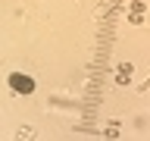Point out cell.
Wrapping results in <instances>:
<instances>
[{"label": "cell", "mask_w": 150, "mask_h": 141, "mask_svg": "<svg viewBox=\"0 0 150 141\" xmlns=\"http://www.w3.org/2000/svg\"><path fill=\"white\" fill-rule=\"evenodd\" d=\"M9 85H13V91H19V94H31L35 91V82H31L28 75H13Z\"/></svg>", "instance_id": "cell-1"}]
</instances>
